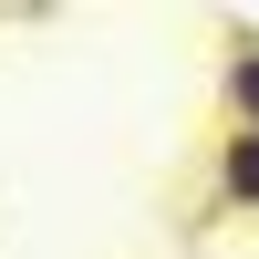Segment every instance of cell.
Masks as SVG:
<instances>
[{"instance_id": "1", "label": "cell", "mask_w": 259, "mask_h": 259, "mask_svg": "<svg viewBox=\"0 0 259 259\" xmlns=\"http://www.w3.org/2000/svg\"><path fill=\"white\" fill-rule=\"evenodd\" d=\"M218 135H259V31L218 52Z\"/></svg>"}, {"instance_id": "2", "label": "cell", "mask_w": 259, "mask_h": 259, "mask_svg": "<svg viewBox=\"0 0 259 259\" xmlns=\"http://www.w3.org/2000/svg\"><path fill=\"white\" fill-rule=\"evenodd\" d=\"M207 187H218V207L259 218V135H218V156H207Z\"/></svg>"}]
</instances>
